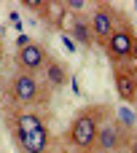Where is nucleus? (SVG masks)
Listing matches in <instances>:
<instances>
[{
    "instance_id": "9",
    "label": "nucleus",
    "mask_w": 137,
    "mask_h": 153,
    "mask_svg": "<svg viewBox=\"0 0 137 153\" xmlns=\"http://www.w3.org/2000/svg\"><path fill=\"white\" fill-rule=\"evenodd\" d=\"M124 132H127V129H124L118 121H113V124H102V126H100V134H97V143H94V151H97V153H113V151H118Z\"/></svg>"
},
{
    "instance_id": "7",
    "label": "nucleus",
    "mask_w": 137,
    "mask_h": 153,
    "mask_svg": "<svg viewBox=\"0 0 137 153\" xmlns=\"http://www.w3.org/2000/svg\"><path fill=\"white\" fill-rule=\"evenodd\" d=\"M13 143L19 145L22 153H48L51 151V132L38 129V132H27V134H13Z\"/></svg>"
},
{
    "instance_id": "13",
    "label": "nucleus",
    "mask_w": 137,
    "mask_h": 153,
    "mask_svg": "<svg viewBox=\"0 0 137 153\" xmlns=\"http://www.w3.org/2000/svg\"><path fill=\"white\" fill-rule=\"evenodd\" d=\"M24 43H30V38H27V35H19V38H16V46H24Z\"/></svg>"
},
{
    "instance_id": "3",
    "label": "nucleus",
    "mask_w": 137,
    "mask_h": 153,
    "mask_svg": "<svg viewBox=\"0 0 137 153\" xmlns=\"http://www.w3.org/2000/svg\"><path fill=\"white\" fill-rule=\"evenodd\" d=\"M135 43H137V32L135 27L121 16L118 27L113 30V35L108 38V43L102 46L105 48V56L113 62V65H127L132 62V54H135Z\"/></svg>"
},
{
    "instance_id": "4",
    "label": "nucleus",
    "mask_w": 137,
    "mask_h": 153,
    "mask_svg": "<svg viewBox=\"0 0 137 153\" xmlns=\"http://www.w3.org/2000/svg\"><path fill=\"white\" fill-rule=\"evenodd\" d=\"M118 22H121V13L110 3H97V8H92V13H89V27H92L94 43L105 46L108 38L113 35V30L118 27Z\"/></svg>"
},
{
    "instance_id": "16",
    "label": "nucleus",
    "mask_w": 137,
    "mask_h": 153,
    "mask_svg": "<svg viewBox=\"0 0 137 153\" xmlns=\"http://www.w3.org/2000/svg\"><path fill=\"white\" fill-rule=\"evenodd\" d=\"M0 62H3V38H0Z\"/></svg>"
},
{
    "instance_id": "1",
    "label": "nucleus",
    "mask_w": 137,
    "mask_h": 153,
    "mask_svg": "<svg viewBox=\"0 0 137 153\" xmlns=\"http://www.w3.org/2000/svg\"><path fill=\"white\" fill-rule=\"evenodd\" d=\"M110 113L113 110L108 105H89V108L78 110V116L73 118V124L67 129V143L83 153H92L97 134H100V126H102L105 116H110Z\"/></svg>"
},
{
    "instance_id": "10",
    "label": "nucleus",
    "mask_w": 137,
    "mask_h": 153,
    "mask_svg": "<svg viewBox=\"0 0 137 153\" xmlns=\"http://www.w3.org/2000/svg\"><path fill=\"white\" fill-rule=\"evenodd\" d=\"M43 75H46V86H48V89H62V86L67 83V67H65L59 59H54V56L46 59Z\"/></svg>"
},
{
    "instance_id": "11",
    "label": "nucleus",
    "mask_w": 137,
    "mask_h": 153,
    "mask_svg": "<svg viewBox=\"0 0 137 153\" xmlns=\"http://www.w3.org/2000/svg\"><path fill=\"white\" fill-rule=\"evenodd\" d=\"M70 35L81 46H94V35H92V27H89V16L86 13H75L70 19Z\"/></svg>"
},
{
    "instance_id": "12",
    "label": "nucleus",
    "mask_w": 137,
    "mask_h": 153,
    "mask_svg": "<svg viewBox=\"0 0 137 153\" xmlns=\"http://www.w3.org/2000/svg\"><path fill=\"white\" fill-rule=\"evenodd\" d=\"M62 8H65V11H70V13H83V11L89 8V3H86V0H65V3H62Z\"/></svg>"
},
{
    "instance_id": "5",
    "label": "nucleus",
    "mask_w": 137,
    "mask_h": 153,
    "mask_svg": "<svg viewBox=\"0 0 137 153\" xmlns=\"http://www.w3.org/2000/svg\"><path fill=\"white\" fill-rule=\"evenodd\" d=\"M16 67L19 70H24V73H38V70H43V65H46V59H48V51H46V46H40V43H35V40H30V43H24V46H16Z\"/></svg>"
},
{
    "instance_id": "14",
    "label": "nucleus",
    "mask_w": 137,
    "mask_h": 153,
    "mask_svg": "<svg viewBox=\"0 0 137 153\" xmlns=\"http://www.w3.org/2000/svg\"><path fill=\"white\" fill-rule=\"evenodd\" d=\"M5 86H8V83H5V81H3V75H0V97L5 94Z\"/></svg>"
},
{
    "instance_id": "2",
    "label": "nucleus",
    "mask_w": 137,
    "mask_h": 153,
    "mask_svg": "<svg viewBox=\"0 0 137 153\" xmlns=\"http://www.w3.org/2000/svg\"><path fill=\"white\" fill-rule=\"evenodd\" d=\"M5 97L8 102L16 108V110H27L32 105H43L48 102V86L40 83L32 73H24V70H16L5 86Z\"/></svg>"
},
{
    "instance_id": "15",
    "label": "nucleus",
    "mask_w": 137,
    "mask_h": 153,
    "mask_svg": "<svg viewBox=\"0 0 137 153\" xmlns=\"http://www.w3.org/2000/svg\"><path fill=\"white\" fill-rule=\"evenodd\" d=\"M132 62L137 65V43H135V54H132Z\"/></svg>"
},
{
    "instance_id": "8",
    "label": "nucleus",
    "mask_w": 137,
    "mask_h": 153,
    "mask_svg": "<svg viewBox=\"0 0 137 153\" xmlns=\"http://www.w3.org/2000/svg\"><path fill=\"white\" fill-rule=\"evenodd\" d=\"M11 134H27V132H38V129H46V118L40 113H32V110H13L11 118Z\"/></svg>"
},
{
    "instance_id": "6",
    "label": "nucleus",
    "mask_w": 137,
    "mask_h": 153,
    "mask_svg": "<svg viewBox=\"0 0 137 153\" xmlns=\"http://www.w3.org/2000/svg\"><path fill=\"white\" fill-rule=\"evenodd\" d=\"M116 81V91L127 105H137V65L127 62V65H116L113 73Z\"/></svg>"
}]
</instances>
